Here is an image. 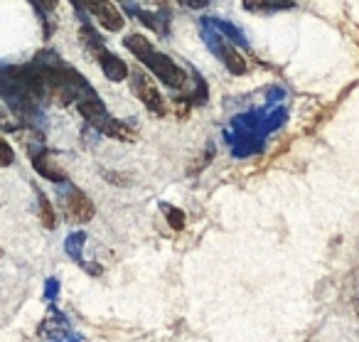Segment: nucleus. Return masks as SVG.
I'll return each instance as SVG.
<instances>
[{"label": "nucleus", "instance_id": "nucleus-16", "mask_svg": "<svg viewBox=\"0 0 359 342\" xmlns=\"http://www.w3.org/2000/svg\"><path fill=\"white\" fill-rule=\"evenodd\" d=\"M13 160H15V153H13L11 143H8L6 138H0V168L13 165Z\"/></svg>", "mask_w": 359, "mask_h": 342}, {"label": "nucleus", "instance_id": "nucleus-7", "mask_svg": "<svg viewBox=\"0 0 359 342\" xmlns=\"http://www.w3.org/2000/svg\"><path fill=\"white\" fill-rule=\"evenodd\" d=\"M76 109H79V114L84 116L86 121H89L94 129H99L101 133L106 131V126L111 124V119L114 116H109V111H106V106L101 104V99L96 96V91H91V94L81 96L79 101H76Z\"/></svg>", "mask_w": 359, "mask_h": 342}, {"label": "nucleus", "instance_id": "nucleus-19", "mask_svg": "<svg viewBox=\"0 0 359 342\" xmlns=\"http://www.w3.org/2000/svg\"><path fill=\"white\" fill-rule=\"evenodd\" d=\"M0 256H3V254H0Z\"/></svg>", "mask_w": 359, "mask_h": 342}, {"label": "nucleus", "instance_id": "nucleus-10", "mask_svg": "<svg viewBox=\"0 0 359 342\" xmlns=\"http://www.w3.org/2000/svg\"><path fill=\"white\" fill-rule=\"evenodd\" d=\"M244 11L249 13H280L295 8L293 0H244Z\"/></svg>", "mask_w": 359, "mask_h": 342}, {"label": "nucleus", "instance_id": "nucleus-3", "mask_svg": "<svg viewBox=\"0 0 359 342\" xmlns=\"http://www.w3.org/2000/svg\"><path fill=\"white\" fill-rule=\"evenodd\" d=\"M202 40H205V45H207V50L212 52V55L217 57V60L222 62V65L229 70V74H234V77H241V74H246L249 72V65H246V60L239 55V52L231 47V42L226 40V37H222L219 32L215 30V27L207 22V18L202 20Z\"/></svg>", "mask_w": 359, "mask_h": 342}, {"label": "nucleus", "instance_id": "nucleus-13", "mask_svg": "<svg viewBox=\"0 0 359 342\" xmlns=\"http://www.w3.org/2000/svg\"><path fill=\"white\" fill-rule=\"evenodd\" d=\"M163 209H165V214H168V224L175 229V232H182L185 229V212L182 209H177V207H172V204H163Z\"/></svg>", "mask_w": 359, "mask_h": 342}, {"label": "nucleus", "instance_id": "nucleus-1", "mask_svg": "<svg viewBox=\"0 0 359 342\" xmlns=\"http://www.w3.org/2000/svg\"><path fill=\"white\" fill-rule=\"evenodd\" d=\"M0 99L6 101L13 114L25 121L40 116V101L45 99H42L40 84L30 65L0 70Z\"/></svg>", "mask_w": 359, "mask_h": 342}, {"label": "nucleus", "instance_id": "nucleus-4", "mask_svg": "<svg viewBox=\"0 0 359 342\" xmlns=\"http://www.w3.org/2000/svg\"><path fill=\"white\" fill-rule=\"evenodd\" d=\"M72 3L79 11H86L89 15H94L109 32H118L123 27V18H121V13L116 11L111 0H72Z\"/></svg>", "mask_w": 359, "mask_h": 342}, {"label": "nucleus", "instance_id": "nucleus-15", "mask_svg": "<svg viewBox=\"0 0 359 342\" xmlns=\"http://www.w3.org/2000/svg\"><path fill=\"white\" fill-rule=\"evenodd\" d=\"M84 234H72L69 239H67V244H65V249H67V254H69L72 258H79L81 256V246H84Z\"/></svg>", "mask_w": 359, "mask_h": 342}, {"label": "nucleus", "instance_id": "nucleus-5", "mask_svg": "<svg viewBox=\"0 0 359 342\" xmlns=\"http://www.w3.org/2000/svg\"><path fill=\"white\" fill-rule=\"evenodd\" d=\"M130 86H133L135 96L143 101V106L150 111V114L165 116V111H168L165 109V99H163V94H160V89L148 79V77H143L140 72H133V74H130Z\"/></svg>", "mask_w": 359, "mask_h": 342}, {"label": "nucleus", "instance_id": "nucleus-11", "mask_svg": "<svg viewBox=\"0 0 359 342\" xmlns=\"http://www.w3.org/2000/svg\"><path fill=\"white\" fill-rule=\"evenodd\" d=\"M207 22H210V25L215 27V30L219 32L222 37H226L231 45H241V47L246 45L244 32H241L236 25H231V22H226V20H215V18H207Z\"/></svg>", "mask_w": 359, "mask_h": 342}, {"label": "nucleus", "instance_id": "nucleus-12", "mask_svg": "<svg viewBox=\"0 0 359 342\" xmlns=\"http://www.w3.org/2000/svg\"><path fill=\"white\" fill-rule=\"evenodd\" d=\"M104 133L111 136V138H116V140H128V143H133L135 140V131L130 129V126H126L123 121H116V119H111V124L106 126Z\"/></svg>", "mask_w": 359, "mask_h": 342}, {"label": "nucleus", "instance_id": "nucleus-18", "mask_svg": "<svg viewBox=\"0 0 359 342\" xmlns=\"http://www.w3.org/2000/svg\"><path fill=\"white\" fill-rule=\"evenodd\" d=\"M118 3H123V6H128V3H130V0H118Z\"/></svg>", "mask_w": 359, "mask_h": 342}, {"label": "nucleus", "instance_id": "nucleus-2", "mask_svg": "<svg viewBox=\"0 0 359 342\" xmlns=\"http://www.w3.org/2000/svg\"><path fill=\"white\" fill-rule=\"evenodd\" d=\"M123 45H126V50L133 52L163 84L172 86V89H182V86L187 84V77H185V72H182V67L175 65L165 52L155 50L153 42L145 40L143 35H128L123 40Z\"/></svg>", "mask_w": 359, "mask_h": 342}, {"label": "nucleus", "instance_id": "nucleus-8", "mask_svg": "<svg viewBox=\"0 0 359 342\" xmlns=\"http://www.w3.org/2000/svg\"><path fill=\"white\" fill-rule=\"evenodd\" d=\"M94 57H96L101 72H104V77L109 81H126V79H128V74H130L128 67H126V62L121 60V57H116L114 52H109L104 47V50H99Z\"/></svg>", "mask_w": 359, "mask_h": 342}, {"label": "nucleus", "instance_id": "nucleus-6", "mask_svg": "<svg viewBox=\"0 0 359 342\" xmlns=\"http://www.w3.org/2000/svg\"><path fill=\"white\" fill-rule=\"evenodd\" d=\"M62 204H65V212H67V217H69L72 222L86 224V222H91V219H94V214H96L94 202H91V199L86 197L81 190H76V188L67 190Z\"/></svg>", "mask_w": 359, "mask_h": 342}, {"label": "nucleus", "instance_id": "nucleus-14", "mask_svg": "<svg viewBox=\"0 0 359 342\" xmlns=\"http://www.w3.org/2000/svg\"><path fill=\"white\" fill-rule=\"evenodd\" d=\"M37 199H40V217H42V224H45L47 229H55V209H52L50 199L45 197L42 192H37Z\"/></svg>", "mask_w": 359, "mask_h": 342}, {"label": "nucleus", "instance_id": "nucleus-17", "mask_svg": "<svg viewBox=\"0 0 359 342\" xmlns=\"http://www.w3.org/2000/svg\"><path fill=\"white\" fill-rule=\"evenodd\" d=\"M180 3L187 8H205V6H210L212 0H180Z\"/></svg>", "mask_w": 359, "mask_h": 342}, {"label": "nucleus", "instance_id": "nucleus-9", "mask_svg": "<svg viewBox=\"0 0 359 342\" xmlns=\"http://www.w3.org/2000/svg\"><path fill=\"white\" fill-rule=\"evenodd\" d=\"M32 165L42 178L52 180V183H67V173L57 165V160H52L47 153H35L32 155Z\"/></svg>", "mask_w": 359, "mask_h": 342}]
</instances>
